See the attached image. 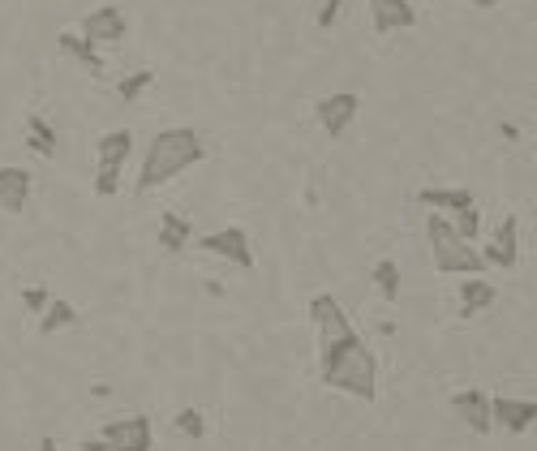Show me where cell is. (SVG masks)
I'll use <instances>...</instances> for the list:
<instances>
[{"label": "cell", "mask_w": 537, "mask_h": 451, "mask_svg": "<svg viewBox=\"0 0 537 451\" xmlns=\"http://www.w3.org/2000/svg\"><path fill=\"white\" fill-rule=\"evenodd\" d=\"M374 284H379V297L387 305L400 301V267L391 263V258H379V263H374Z\"/></svg>", "instance_id": "cell-21"}, {"label": "cell", "mask_w": 537, "mask_h": 451, "mask_svg": "<svg viewBox=\"0 0 537 451\" xmlns=\"http://www.w3.org/2000/svg\"><path fill=\"white\" fill-rule=\"evenodd\" d=\"M194 245L198 250H207V254H215V258H224V263L237 267V271H254V241H250V232H245L241 224L215 228V232H207V237H198Z\"/></svg>", "instance_id": "cell-4"}, {"label": "cell", "mask_w": 537, "mask_h": 451, "mask_svg": "<svg viewBox=\"0 0 537 451\" xmlns=\"http://www.w3.org/2000/svg\"><path fill=\"white\" fill-rule=\"evenodd\" d=\"M82 451H125V447H116V443H108V439H99V434H95V439L82 443Z\"/></svg>", "instance_id": "cell-28"}, {"label": "cell", "mask_w": 537, "mask_h": 451, "mask_svg": "<svg viewBox=\"0 0 537 451\" xmlns=\"http://www.w3.org/2000/svg\"><path fill=\"white\" fill-rule=\"evenodd\" d=\"M477 254H482L486 267L512 271L520 263V215H503L499 228H495V241H490L486 250H477Z\"/></svg>", "instance_id": "cell-10"}, {"label": "cell", "mask_w": 537, "mask_h": 451, "mask_svg": "<svg viewBox=\"0 0 537 451\" xmlns=\"http://www.w3.org/2000/svg\"><path fill=\"white\" fill-rule=\"evenodd\" d=\"M452 224H456V232L464 241H477V232H482V215H477V207H469V211H460Z\"/></svg>", "instance_id": "cell-25"}, {"label": "cell", "mask_w": 537, "mask_h": 451, "mask_svg": "<svg viewBox=\"0 0 537 451\" xmlns=\"http://www.w3.org/2000/svg\"><path fill=\"white\" fill-rule=\"evenodd\" d=\"M26 147H31L35 155H43V159H56V151H61V138H56V129H52L48 116H39V112L26 116Z\"/></svg>", "instance_id": "cell-17"}, {"label": "cell", "mask_w": 537, "mask_h": 451, "mask_svg": "<svg viewBox=\"0 0 537 451\" xmlns=\"http://www.w3.org/2000/svg\"><path fill=\"white\" fill-rule=\"evenodd\" d=\"M207 159V142L194 125H172V129H159V134L147 142V155H142V168H138V181H134V194H151V189L177 181L181 172L198 168Z\"/></svg>", "instance_id": "cell-1"}, {"label": "cell", "mask_w": 537, "mask_h": 451, "mask_svg": "<svg viewBox=\"0 0 537 451\" xmlns=\"http://www.w3.org/2000/svg\"><path fill=\"white\" fill-rule=\"evenodd\" d=\"M495 301H499V288L490 280H482V275H464V280H460V318L482 314Z\"/></svg>", "instance_id": "cell-15"}, {"label": "cell", "mask_w": 537, "mask_h": 451, "mask_svg": "<svg viewBox=\"0 0 537 451\" xmlns=\"http://www.w3.org/2000/svg\"><path fill=\"white\" fill-rule=\"evenodd\" d=\"M340 9H344V0H323V9H318V18H314L318 31H331L336 18H340Z\"/></svg>", "instance_id": "cell-27"}, {"label": "cell", "mask_w": 537, "mask_h": 451, "mask_svg": "<svg viewBox=\"0 0 537 451\" xmlns=\"http://www.w3.org/2000/svg\"><path fill=\"white\" fill-rule=\"evenodd\" d=\"M151 82H155V69H134L129 78H121V86H116V95H121L125 104H138V99L151 91Z\"/></svg>", "instance_id": "cell-23"}, {"label": "cell", "mask_w": 537, "mask_h": 451, "mask_svg": "<svg viewBox=\"0 0 537 451\" xmlns=\"http://www.w3.org/2000/svg\"><path fill=\"white\" fill-rule=\"evenodd\" d=\"M31 172L26 168H0V211H9V215H22L26 211V202H31Z\"/></svg>", "instance_id": "cell-13"}, {"label": "cell", "mask_w": 537, "mask_h": 451, "mask_svg": "<svg viewBox=\"0 0 537 451\" xmlns=\"http://www.w3.org/2000/svg\"><path fill=\"white\" fill-rule=\"evenodd\" d=\"M537 421V400H516V396H490V426L520 439Z\"/></svg>", "instance_id": "cell-7"}, {"label": "cell", "mask_w": 537, "mask_h": 451, "mask_svg": "<svg viewBox=\"0 0 537 451\" xmlns=\"http://www.w3.org/2000/svg\"><path fill=\"white\" fill-rule=\"evenodd\" d=\"M99 439H108L125 451H155V426L147 413H134V417H121V421H108L99 430Z\"/></svg>", "instance_id": "cell-6"}, {"label": "cell", "mask_w": 537, "mask_h": 451, "mask_svg": "<svg viewBox=\"0 0 537 451\" xmlns=\"http://www.w3.org/2000/svg\"><path fill=\"white\" fill-rule=\"evenodd\" d=\"M469 5H477V9H495V5H503V0H469Z\"/></svg>", "instance_id": "cell-30"}, {"label": "cell", "mask_w": 537, "mask_h": 451, "mask_svg": "<svg viewBox=\"0 0 537 451\" xmlns=\"http://www.w3.org/2000/svg\"><path fill=\"white\" fill-rule=\"evenodd\" d=\"M172 430H177L181 439H202V434H207V417H202L198 409H181L177 417H172Z\"/></svg>", "instance_id": "cell-24"}, {"label": "cell", "mask_w": 537, "mask_h": 451, "mask_svg": "<svg viewBox=\"0 0 537 451\" xmlns=\"http://www.w3.org/2000/svg\"><path fill=\"white\" fill-rule=\"evenodd\" d=\"M48 301H52V293H48V288H43V284L22 288V305H26V310H31V314H43V305H48Z\"/></svg>", "instance_id": "cell-26"}, {"label": "cell", "mask_w": 537, "mask_h": 451, "mask_svg": "<svg viewBox=\"0 0 537 451\" xmlns=\"http://www.w3.org/2000/svg\"><path fill=\"white\" fill-rule=\"evenodd\" d=\"M129 155H134V134H129V129H108V134L95 142V159H112V164H125Z\"/></svg>", "instance_id": "cell-20"}, {"label": "cell", "mask_w": 537, "mask_h": 451, "mask_svg": "<svg viewBox=\"0 0 537 451\" xmlns=\"http://www.w3.org/2000/svg\"><path fill=\"white\" fill-rule=\"evenodd\" d=\"M69 327H78V305H74V301L56 297V301L43 305V314H39V336H56V331H69Z\"/></svg>", "instance_id": "cell-19"}, {"label": "cell", "mask_w": 537, "mask_h": 451, "mask_svg": "<svg viewBox=\"0 0 537 451\" xmlns=\"http://www.w3.org/2000/svg\"><path fill=\"white\" fill-rule=\"evenodd\" d=\"M39 451H56V439H52V434H43V439H39Z\"/></svg>", "instance_id": "cell-29"}, {"label": "cell", "mask_w": 537, "mask_h": 451, "mask_svg": "<svg viewBox=\"0 0 537 451\" xmlns=\"http://www.w3.org/2000/svg\"><path fill=\"white\" fill-rule=\"evenodd\" d=\"M426 237H430V254H434V271L439 275H486L482 254L473 250V241H464L456 224L443 211H430L426 220Z\"/></svg>", "instance_id": "cell-3"}, {"label": "cell", "mask_w": 537, "mask_h": 451, "mask_svg": "<svg viewBox=\"0 0 537 451\" xmlns=\"http://www.w3.org/2000/svg\"><path fill=\"white\" fill-rule=\"evenodd\" d=\"M78 35L91 39V43H121L129 35V18H125L121 5H112V0H108V5H99V9L86 13Z\"/></svg>", "instance_id": "cell-9"}, {"label": "cell", "mask_w": 537, "mask_h": 451, "mask_svg": "<svg viewBox=\"0 0 537 451\" xmlns=\"http://www.w3.org/2000/svg\"><path fill=\"white\" fill-rule=\"evenodd\" d=\"M452 409L460 413L464 426H469L473 434H482V439L495 430V426H490V396H486V391H477V387L452 391Z\"/></svg>", "instance_id": "cell-11"}, {"label": "cell", "mask_w": 537, "mask_h": 451, "mask_svg": "<svg viewBox=\"0 0 537 451\" xmlns=\"http://www.w3.org/2000/svg\"><path fill=\"white\" fill-rule=\"evenodd\" d=\"M417 202H422V207H434V211H447V215H460V211L477 207L473 194H469L464 185H430V189H417Z\"/></svg>", "instance_id": "cell-14"}, {"label": "cell", "mask_w": 537, "mask_h": 451, "mask_svg": "<svg viewBox=\"0 0 537 451\" xmlns=\"http://www.w3.org/2000/svg\"><path fill=\"white\" fill-rule=\"evenodd\" d=\"M190 241H194V224L185 220V215H177V211L159 215V245H164L168 254H181Z\"/></svg>", "instance_id": "cell-18"}, {"label": "cell", "mask_w": 537, "mask_h": 451, "mask_svg": "<svg viewBox=\"0 0 537 451\" xmlns=\"http://www.w3.org/2000/svg\"><path fill=\"white\" fill-rule=\"evenodd\" d=\"M121 172L125 164H112V159H95V194L99 198H112L121 189Z\"/></svg>", "instance_id": "cell-22"}, {"label": "cell", "mask_w": 537, "mask_h": 451, "mask_svg": "<svg viewBox=\"0 0 537 451\" xmlns=\"http://www.w3.org/2000/svg\"><path fill=\"white\" fill-rule=\"evenodd\" d=\"M310 318H314V327H318V344L340 340V336H348V331H357L353 318H348V310L331 293H314L310 297Z\"/></svg>", "instance_id": "cell-8"}, {"label": "cell", "mask_w": 537, "mask_h": 451, "mask_svg": "<svg viewBox=\"0 0 537 451\" xmlns=\"http://www.w3.org/2000/svg\"><path fill=\"white\" fill-rule=\"evenodd\" d=\"M56 48H61V56H69V61H78L82 69H91V74H104V56H99L95 43L82 39L78 31H65L61 39H56Z\"/></svg>", "instance_id": "cell-16"}, {"label": "cell", "mask_w": 537, "mask_h": 451, "mask_svg": "<svg viewBox=\"0 0 537 451\" xmlns=\"http://www.w3.org/2000/svg\"><path fill=\"white\" fill-rule=\"evenodd\" d=\"M357 112H361V95L357 91H336V95H323L314 104V116H318V125H323L327 138H344L348 129H353Z\"/></svg>", "instance_id": "cell-5"}, {"label": "cell", "mask_w": 537, "mask_h": 451, "mask_svg": "<svg viewBox=\"0 0 537 451\" xmlns=\"http://www.w3.org/2000/svg\"><path fill=\"white\" fill-rule=\"evenodd\" d=\"M370 22L379 35H391V31H413L417 26V9L409 0H370Z\"/></svg>", "instance_id": "cell-12"}, {"label": "cell", "mask_w": 537, "mask_h": 451, "mask_svg": "<svg viewBox=\"0 0 537 451\" xmlns=\"http://www.w3.org/2000/svg\"><path fill=\"white\" fill-rule=\"evenodd\" d=\"M318 383L331 387V391H344V396H357V400L374 404V400H379V357H374L370 344L361 340V344L348 348L344 357H336L331 366L318 370Z\"/></svg>", "instance_id": "cell-2"}]
</instances>
